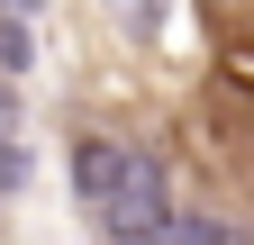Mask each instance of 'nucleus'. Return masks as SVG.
I'll return each mask as SVG.
<instances>
[{"label": "nucleus", "mask_w": 254, "mask_h": 245, "mask_svg": "<svg viewBox=\"0 0 254 245\" xmlns=\"http://www.w3.org/2000/svg\"><path fill=\"white\" fill-rule=\"evenodd\" d=\"M118 245H154L164 236V218H173V182H164V164L154 155H127V173H118V191L91 209Z\"/></svg>", "instance_id": "f257e3e1"}, {"label": "nucleus", "mask_w": 254, "mask_h": 245, "mask_svg": "<svg viewBox=\"0 0 254 245\" xmlns=\"http://www.w3.org/2000/svg\"><path fill=\"white\" fill-rule=\"evenodd\" d=\"M37 64V27H27V9H0V73H27Z\"/></svg>", "instance_id": "7ed1b4c3"}, {"label": "nucleus", "mask_w": 254, "mask_h": 245, "mask_svg": "<svg viewBox=\"0 0 254 245\" xmlns=\"http://www.w3.org/2000/svg\"><path fill=\"white\" fill-rule=\"evenodd\" d=\"M127 155L136 145H118V136H73V191L100 209L109 191H118V173H127Z\"/></svg>", "instance_id": "f03ea898"}, {"label": "nucleus", "mask_w": 254, "mask_h": 245, "mask_svg": "<svg viewBox=\"0 0 254 245\" xmlns=\"http://www.w3.org/2000/svg\"><path fill=\"white\" fill-rule=\"evenodd\" d=\"M154 245H227V227H209V218H182V209H173Z\"/></svg>", "instance_id": "39448f33"}, {"label": "nucleus", "mask_w": 254, "mask_h": 245, "mask_svg": "<svg viewBox=\"0 0 254 245\" xmlns=\"http://www.w3.org/2000/svg\"><path fill=\"white\" fill-rule=\"evenodd\" d=\"M109 18L145 46V37H164V27H173V0H109Z\"/></svg>", "instance_id": "20e7f679"}, {"label": "nucleus", "mask_w": 254, "mask_h": 245, "mask_svg": "<svg viewBox=\"0 0 254 245\" xmlns=\"http://www.w3.org/2000/svg\"><path fill=\"white\" fill-rule=\"evenodd\" d=\"M18 182H27V145L9 136V118H0V191H18Z\"/></svg>", "instance_id": "423d86ee"}, {"label": "nucleus", "mask_w": 254, "mask_h": 245, "mask_svg": "<svg viewBox=\"0 0 254 245\" xmlns=\"http://www.w3.org/2000/svg\"><path fill=\"white\" fill-rule=\"evenodd\" d=\"M9 9H37V0H9Z\"/></svg>", "instance_id": "0eeeda50"}]
</instances>
